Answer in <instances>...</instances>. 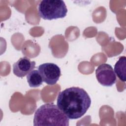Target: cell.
Listing matches in <instances>:
<instances>
[{
    "instance_id": "6da1fadb",
    "label": "cell",
    "mask_w": 126,
    "mask_h": 126,
    "mask_svg": "<svg viewBox=\"0 0 126 126\" xmlns=\"http://www.w3.org/2000/svg\"><path fill=\"white\" fill-rule=\"evenodd\" d=\"M91 104V99L82 88L72 87L58 94L57 105L69 119H77L82 117Z\"/></svg>"
},
{
    "instance_id": "277c9868",
    "label": "cell",
    "mask_w": 126,
    "mask_h": 126,
    "mask_svg": "<svg viewBox=\"0 0 126 126\" xmlns=\"http://www.w3.org/2000/svg\"><path fill=\"white\" fill-rule=\"evenodd\" d=\"M38 70L42 76L43 81L49 85L55 84L61 75L60 67L53 63L41 64L38 67Z\"/></svg>"
},
{
    "instance_id": "ba28073f",
    "label": "cell",
    "mask_w": 126,
    "mask_h": 126,
    "mask_svg": "<svg viewBox=\"0 0 126 126\" xmlns=\"http://www.w3.org/2000/svg\"><path fill=\"white\" fill-rule=\"evenodd\" d=\"M27 82L30 87L36 88L41 86L43 82L42 76L37 70H32L27 76Z\"/></svg>"
},
{
    "instance_id": "5b68a950",
    "label": "cell",
    "mask_w": 126,
    "mask_h": 126,
    "mask_svg": "<svg viewBox=\"0 0 126 126\" xmlns=\"http://www.w3.org/2000/svg\"><path fill=\"white\" fill-rule=\"evenodd\" d=\"M95 75L98 82L104 86H112L116 81V74L109 64H100L95 70Z\"/></svg>"
},
{
    "instance_id": "52a82bcc",
    "label": "cell",
    "mask_w": 126,
    "mask_h": 126,
    "mask_svg": "<svg viewBox=\"0 0 126 126\" xmlns=\"http://www.w3.org/2000/svg\"><path fill=\"white\" fill-rule=\"evenodd\" d=\"M126 57L122 56L120 57L118 61L114 66V72L118 77L123 82L126 81Z\"/></svg>"
},
{
    "instance_id": "8992f818",
    "label": "cell",
    "mask_w": 126,
    "mask_h": 126,
    "mask_svg": "<svg viewBox=\"0 0 126 126\" xmlns=\"http://www.w3.org/2000/svg\"><path fill=\"white\" fill-rule=\"evenodd\" d=\"M35 62L31 61L29 58H21L13 65V73L18 77H23L35 68Z\"/></svg>"
},
{
    "instance_id": "7a4b0ae2",
    "label": "cell",
    "mask_w": 126,
    "mask_h": 126,
    "mask_svg": "<svg viewBox=\"0 0 126 126\" xmlns=\"http://www.w3.org/2000/svg\"><path fill=\"white\" fill-rule=\"evenodd\" d=\"M33 125L69 126V118L53 103L44 104L35 112Z\"/></svg>"
},
{
    "instance_id": "3957f363",
    "label": "cell",
    "mask_w": 126,
    "mask_h": 126,
    "mask_svg": "<svg viewBox=\"0 0 126 126\" xmlns=\"http://www.w3.org/2000/svg\"><path fill=\"white\" fill-rule=\"evenodd\" d=\"M67 12L66 6L62 0H43L38 6L39 16L44 20L63 18Z\"/></svg>"
}]
</instances>
